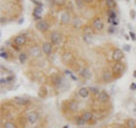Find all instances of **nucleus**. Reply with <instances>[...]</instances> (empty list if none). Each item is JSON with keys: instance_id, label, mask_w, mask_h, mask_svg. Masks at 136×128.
Instances as JSON below:
<instances>
[{"instance_id": "1a4fd4ad", "label": "nucleus", "mask_w": 136, "mask_h": 128, "mask_svg": "<svg viewBox=\"0 0 136 128\" xmlns=\"http://www.w3.org/2000/svg\"><path fill=\"white\" fill-rule=\"evenodd\" d=\"M52 43H50V42H44L43 44H42V51L45 53L47 56H50L51 53H52Z\"/></svg>"}, {"instance_id": "37998d69", "label": "nucleus", "mask_w": 136, "mask_h": 128, "mask_svg": "<svg viewBox=\"0 0 136 128\" xmlns=\"http://www.w3.org/2000/svg\"><path fill=\"white\" fill-rule=\"evenodd\" d=\"M130 16H132V17L135 16V13H134V11H130Z\"/></svg>"}, {"instance_id": "6ab92c4d", "label": "nucleus", "mask_w": 136, "mask_h": 128, "mask_svg": "<svg viewBox=\"0 0 136 128\" xmlns=\"http://www.w3.org/2000/svg\"><path fill=\"white\" fill-rule=\"evenodd\" d=\"M93 33H94V28L93 27H91V26H85L84 27V34L85 35L93 36Z\"/></svg>"}, {"instance_id": "7c9ffc66", "label": "nucleus", "mask_w": 136, "mask_h": 128, "mask_svg": "<svg viewBox=\"0 0 136 128\" xmlns=\"http://www.w3.org/2000/svg\"><path fill=\"white\" fill-rule=\"evenodd\" d=\"M84 41L86 42V43H91V41H92V36L85 35V34H84Z\"/></svg>"}, {"instance_id": "4c0bfd02", "label": "nucleus", "mask_w": 136, "mask_h": 128, "mask_svg": "<svg viewBox=\"0 0 136 128\" xmlns=\"http://www.w3.org/2000/svg\"><path fill=\"white\" fill-rule=\"evenodd\" d=\"M49 5H55V0H47Z\"/></svg>"}, {"instance_id": "aec40b11", "label": "nucleus", "mask_w": 136, "mask_h": 128, "mask_svg": "<svg viewBox=\"0 0 136 128\" xmlns=\"http://www.w3.org/2000/svg\"><path fill=\"white\" fill-rule=\"evenodd\" d=\"M126 127L127 128H136V121L134 119H128L126 121Z\"/></svg>"}, {"instance_id": "423d86ee", "label": "nucleus", "mask_w": 136, "mask_h": 128, "mask_svg": "<svg viewBox=\"0 0 136 128\" xmlns=\"http://www.w3.org/2000/svg\"><path fill=\"white\" fill-rule=\"evenodd\" d=\"M103 22L101 21L99 17H96V18L93 19V22H92V27L94 28V31H96V32H100V31L103 30Z\"/></svg>"}, {"instance_id": "4be33fe9", "label": "nucleus", "mask_w": 136, "mask_h": 128, "mask_svg": "<svg viewBox=\"0 0 136 128\" xmlns=\"http://www.w3.org/2000/svg\"><path fill=\"white\" fill-rule=\"evenodd\" d=\"M106 5L109 9H113L116 7V1L115 0H106Z\"/></svg>"}, {"instance_id": "a878e982", "label": "nucleus", "mask_w": 136, "mask_h": 128, "mask_svg": "<svg viewBox=\"0 0 136 128\" xmlns=\"http://www.w3.org/2000/svg\"><path fill=\"white\" fill-rule=\"evenodd\" d=\"M39 14H40V15L42 14V7H41V6H36V7L34 8V10H33V15H38L39 16Z\"/></svg>"}, {"instance_id": "c03bdc74", "label": "nucleus", "mask_w": 136, "mask_h": 128, "mask_svg": "<svg viewBox=\"0 0 136 128\" xmlns=\"http://www.w3.org/2000/svg\"><path fill=\"white\" fill-rule=\"evenodd\" d=\"M134 77H136V70H134Z\"/></svg>"}, {"instance_id": "bb28decb", "label": "nucleus", "mask_w": 136, "mask_h": 128, "mask_svg": "<svg viewBox=\"0 0 136 128\" xmlns=\"http://www.w3.org/2000/svg\"><path fill=\"white\" fill-rule=\"evenodd\" d=\"M108 15H109V18L110 19H116V17H117V15H116V13L113 11V9H109V10H108Z\"/></svg>"}, {"instance_id": "f704fd0d", "label": "nucleus", "mask_w": 136, "mask_h": 128, "mask_svg": "<svg viewBox=\"0 0 136 128\" xmlns=\"http://www.w3.org/2000/svg\"><path fill=\"white\" fill-rule=\"evenodd\" d=\"M129 36H130V38H132V40H133V41H135V40H136V38H135V34L133 33V32H130V33H129Z\"/></svg>"}, {"instance_id": "0eeeda50", "label": "nucleus", "mask_w": 136, "mask_h": 128, "mask_svg": "<svg viewBox=\"0 0 136 128\" xmlns=\"http://www.w3.org/2000/svg\"><path fill=\"white\" fill-rule=\"evenodd\" d=\"M51 82H52V84L55 85V86L60 87L62 84V78L58 74H52V75H51Z\"/></svg>"}, {"instance_id": "c9c22d12", "label": "nucleus", "mask_w": 136, "mask_h": 128, "mask_svg": "<svg viewBox=\"0 0 136 128\" xmlns=\"http://www.w3.org/2000/svg\"><path fill=\"white\" fill-rule=\"evenodd\" d=\"M124 50H125V51H129V50H130V47H129L128 44L124 45Z\"/></svg>"}, {"instance_id": "dca6fc26", "label": "nucleus", "mask_w": 136, "mask_h": 128, "mask_svg": "<svg viewBox=\"0 0 136 128\" xmlns=\"http://www.w3.org/2000/svg\"><path fill=\"white\" fill-rule=\"evenodd\" d=\"M60 22H61V24H68V23L70 22V14L68 13V11H65V13L61 15Z\"/></svg>"}, {"instance_id": "cd10ccee", "label": "nucleus", "mask_w": 136, "mask_h": 128, "mask_svg": "<svg viewBox=\"0 0 136 128\" xmlns=\"http://www.w3.org/2000/svg\"><path fill=\"white\" fill-rule=\"evenodd\" d=\"M26 59H27L26 53H21V55H19V62H21V64H24V62L26 61Z\"/></svg>"}, {"instance_id": "9d476101", "label": "nucleus", "mask_w": 136, "mask_h": 128, "mask_svg": "<svg viewBox=\"0 0 136 128\" xmlns=\"http://www.w3.org/2000/svg\"><path fill=\"white\" fill-rule=\"evenodd\" d=\"M109 94L106 92V91H101L100 93L98 94V101L101 102V103H104V102H108L109 101Z\"/></svg>"}, {"instance_id": "f3484780", "label": "nucleus", "mask_w": 136, "mask_h": 128, "mask_svg": "<svg viewBox=\"0 0 136 128\" xmlns=\"http://www.w3.org/2000/svg\"><path fill=\"white\" fill-rule=\"evenodd\" d=\"M14 101H15L16 103L21 104V106H27V104L30 103V101H28L27 99L21 98V96H15V98H14Z\"/></svg>"}, {"instance_id": "393cba45", "label": "nucleus", "mask_w": 136, "mask_h": 128, "mask_svg": "<svg viewBox=\"0 0 136 128\" xmlns=\"http://www.w3.org/2000/svg\"><path fill=\"white\" fill-rule=\"evenodd\" d=\"M79 73H81V75L83 76L84 78H89L90 76H91L90 75V72L87 69H85V68H84V69H81V72H79Z\"/></svg>"}, {"instance_id": "b1692460", "label": "nucleus", "mask_w": 136, "mask_h": 128, "mask_svg": "<svg viewBox=\"0 0 136 128\" xmlns=\"http://www.w3.org/2000/svg\"><path fill=\"white\" fill-rule=\"evenodd\" d=\"M47 94H48V92H47V89H45L44 86H42L41 89H40V92H39V96L40 98H45V96H47Z\"/></svg>"}, {"instance_id": "20e7f679", "label": "nucleus", "mask_w": 136, "mask_h": 128, "mask_svg": "<svg viewBox=\"0 0 136 128\" xmlns=\"http://www.w3.org/2000/svg\"><path fill=\"white\" fill-rule=\"evenodd\" d=\"M124 68H125V65L123 64V62H116L115 65H113V67H112V74L113 75H117V76H119L121 73L124 72Z\"/></svg>"}, {"instance_id": "58836bf2", "label": "nucleus", "mask_w": 136, "mask_h": 128, "mask_svg": "<svg viewBox=\"0 0 136 128\" xmlns=\"http://www.w3.org/2000/svg\"><path fill=\"white\" fill-rule=\"evenodd\" d=\"M84 1H85V4H92L94 0H84Z\"/></svg>"}, {"instance_id": "49530a36", "label": "nucleus", "mask_w": 136, "mask_h": 128, "mask_svg": "<svg viewBox=\"0 0 136 128\" xmlns=\"http://www.w3.org/2000/svg\"><path fill=\"white\" fill-rule=\"evenodd\" d=\"M100 1H103V0H100Z\"/></svg>"}, {"instance_id": "f257e3e1", "label": "nucleus", "mask_w": 136, "mask_h": 128, "mask_svg": "<svg viewBox=\"0 0 136 128\" xmlns=\"http://www.w3.org/2000/svg\"><path fill=\"white\" fill-rule=\"evenodd\" d=\"M61 61L65 65H67V66H72L74 62H75V57H74L72 52H65L61 56Z\"/></svg>"}, {"instance_id": "c85d7f7f", "label": "nucleus", "mask_w": 136, "mask_h": 128, "mask_svg": "<svg viewBox=\"0 0 136 128\" xmlns=\"http://www.w3.org/2000/svg\"><path fill=\"white\" fill-rule=\"evenodd\" d=\"M65 4H66V0H55V5L58 7H62Z\"/></svg>"}, {"instance_id": "ea45409f", "label": "nucleus", "mask_w": 136, "mask_h": 128, "mask_svg": "<svg viewBox=\"0 0 136 128\" xmlns=\"http://www.w3.org/2000/svg\"><path fill=\"white\" fill-rule=\"evenodd\" d=\"M0 22H1V24H4V23H6L7 21H6V18H5V17H1V21H0Z\"/></svg>"}, {"instance_id": "4468645a", "label": "nucleus", "mask_w": 136, "mask_h": 128, "mask_svg": "<svg viewBox=\"0 0 136 128\" xmlns=\"http://www.w3.org/2000/svg\"><path fill=\"white\" fill-rule=\"evenodd\" d=\"M82 118L84 119L85 123H90L92 119H94V117H93V113L91 111H84L83 113H82Z\"/></svg>"}, {"instance_id": "f8f14e48", "label": "nucleus", "mask_w": 136, "mask_h": 128, "mask_svg": "<svg viewBox=\"0 0 136 128\" xmlns=\"http://www.w3.org/2000/svg\"><path fill=\"white\" fill-rule=\"evenodd\" d=\"M90 93H91L90 89H87V87H81V89L78 90V95L81 96V98H83V99L89 98Z\"/></svg>"}, {"instance_id": "5701e85b", "label": "nucleus", "mask_w": 136, "mask_h": 128, "mask_svg": "<svg viewBox=\"0 0 136 128\" xmlns=\"http://www.w3.org/2000/svg\"><path fill=\"white\" fill-rule=\"evenodd\" d=\"M75 124L77 125V126H82V125L85 124L84 119L82 118V116H77V117H75Z\"/></svg>"}, {"instance_id": "a19ab883", "label": "nucleus", "mask_w": 136, "mask_h": 128, "mask_svg": "<svg viewBox=\"0 0 136 128\" xmlns=\"http://www.w3.org/2000/svg\"><path fill=\"white\" fill-rule=\"evenodd\" d=\"M0 82H1V84H6V83H7V79L1 78V81H0Z\"/></svg>"}, {"instance_id": "2f4dec72", "label": "nucleus", "mask_w": 136, "mask_h": 128, "mask_svg": "<svg viewBox=\"0 0 136 128\" xmlns=\"http://www.w3.org/2000/svg\"><path fill=\"white\" fill-rule=\"evenodd\" d=\"M90 91L92 93H94V94H99V93H100V91H99L98 87H90Z\"/></svg>"}, {"instance_id": "79ce46f5", "label": "nucleus", "mask_w": 136, "mask_h": 128, "mask_svg": "<svg viewBox=\"0 0 136 128\" xmlns=\"http://www.w3.org/2000/svg\"><path fill=\"white\" fill-rule=\"evenodd\" d=\"M112 25H113V26H116V25H118V22H117V21H112Z\"/></svg>"}, {"instance_id": "a211bd4d", "label": "nucleus", "mask_w": 136, "mask_h": 128, "mask_svg": "<svg viewBox=\"0 0 136 128\" xmlns=\"http://www.w3.org/2000/svg\"><path fill=\"white\" fill-rule=\"evenodd\" d=\"M31 56H33V57H39L40 56V53H41V50L39 49V47H33L32 49H31Z\"/></svg>"}, {"instance_id": "f03ea898", "label": "nucleus", "mask_w": 136, "mask_h": 128, "mask_svg": "<svg viewBox=\"0 0 136 128\" xmlns=\"http://www.w3.org/2000/svg\"><path fill=\"white\" fill-rule=\"evenodd\" d=\"M111 58H112V60L115 62L121 61V60H123V58H124V51L121 49H119V48H116V49L113 50V52H112Z\"/></svg>"}, {"instance_id": "72a5a7b5", "label": "nucleus", "mask_w": 136, "mask_h": 128, "mask_svg": "<svg viewBox=\"0 0 136 128\" xmlns=\"http://www.w3.org/2000/svg\"><path fill=\"white\" fill-rule=\"evenodd\" d=\"M108 32H109L110 34H112L113 32H115V27L111 26V27H109V30H108Z\"/></svg>"}, {"instance_id": "39448f33", "label": "nucleus", "mask_w": 136, "mask_h": 128, "mask_svg": "<svg viewBox=\"0 0 136 128\" xmlns=\"http://www.w3.org/2000/svg\"><path fill=\"white\" fill-rule=\"evenodd\" d=\"M60 39H61V34L59 33L58 31H53V32H51V34H50V41H51V43H52L53 45L59 44Z\"/></svg>"}, {"instance_id": "2eb2a0df", "label": "nucleus", "mask_w": 136, "mask_h": 128, "mask_svg": "<svg viewBox=\"0 0 136 128\" xmlns=\"http://www.w3.org/2000/svg\"><path fill=\"white\" fill-rule=\"evenodd\" d=\"M68 109H69L72 112H75V111H78L79 106L76 101H69L68 102Z\"/></svg>"}, {"instance_id": "6e6552de", "label": "nucleus", "mask_w": 136, "mask_h": 128, "mask_svg": "<svg viewBox=\"0 0 136 128\" xmlns=\"http://www.w3.org/2000/svg\"><path fill=\"white\" fill-rule=\"evenodd\" d=\"M27 39L25 35H17L15 39H14V43H15V45H18V47H22V45H24L25 43H26Z\"/></svg>"}, {"instance_id": "7ed1b4c3", "label": "nucleus", "mask_w": 136, "mask_h": 128, "mask_svg": "<svg viewBox=\"0 0 136 128\" xmlns=\"http://www.w3.org/2000/svg\"><path fill=\"white\" fill-rule=\"evenodd\" d=\"M35 27L38 28V31H40V32L44 33L47 32L48 30H49V23H48L47 21H43V19H41V21H39L38 23H36Z\"/></svg>"}, {"instance_id": "e433bc0d", "label": "nucleus", "mask_w": 136, "mask_h": 128, "mask_svg": "<svg viewBox=\"0 0 136 128\" xmlns=\"http://www.w3.org/2000/svg\"><path fill=\"white\" fill-rule=\"evenodd\" d=\"M130 90H133V91L136 90V84L135 83H132V85H130Z\"/></svg>"}, {"instance_id": "412c9836", "label": "nucleus", "mask_w": 136, "mask_h": 128, "mask_svg": "<svg viewBox=\"0 0 136 128\" xmlns=\"http://www.w3.org/2000/svg\"><path fill=\"white\" fill-rule=\"evenodd\" d=\"M2 128H17V126L13 121H6V123H4V125H2Z\"/></svg>"}, {"instance_id": "9b49d317", "label": "nucleus", "mask_w": 136, "mask_h": 128, "mask_svg": "<svg viewBox=\"0 0 136 128\" xmlns=\"http://www.w3.org/2000/svg\"><path fill=\"white\" fill-rule=\"evenodd\" d=\"M26 119H27V121L30 124H32V125L35 124L36 121H38V119H39V113L36 112V111H32V112L30 113V115L27 116Z\"/></svg>"}, {"instance_id": "473e14b6", "label": "nucleus", "mask_w": 136, "mask_h": 128, "mask_svg": "<svg viewBox=\"0 0 136 128\" xmlns=\"http://www.w3.org/2000/svg\"><path fill=\"white\" fill-rule=\"evenodd\" d=\"M1 58L2 59H8V53L4 51V49H1Z\"/></svg>"}, {"instance_id": "a18cd8bd", "label": "nucleus", "mask_w": 136, "mask_h": 128, "mask_svg": "<svg viewBox=\"0 0 136 128\" xmlns=\"http://www.w3.org/2000/svg\"><path fill=\"white\" fill-rule=\"evenodd\" d=\"M62 128H68V126H65V127H62Z\"/></svg>"}, {"instance_id": "ddd939ff", "label": "nucleus", "mask_w": 136, "mask_h": 128, "mask_svg": "<svg viewBox=\"0 0 136 128\" xmlns=\"http://www.w3.org/2000/svg\"><path fill=\"white\" fill-rule=\"evenodd\" d=\"M112 76H113L112 72H109V70H104L103 74H102V79H103L104 83H108V82H110L112 79Z\"/></svg>"}, {"instance_id": "c756f323", "label": "nucleus", "mask_w": 136, "mask_h": 128, "mask_svg": "<svg viewBox=\"0 0 136 128\" xmlns=\"http://www.w3.org/2000/svg\"><path fill=\"white\" fill-rule=\"evenodd\" d=\"M75 4L77 5V7L81 8V7H83V5L85 4V1H84V0H75Z\"/></svg>"}]
</instances>
